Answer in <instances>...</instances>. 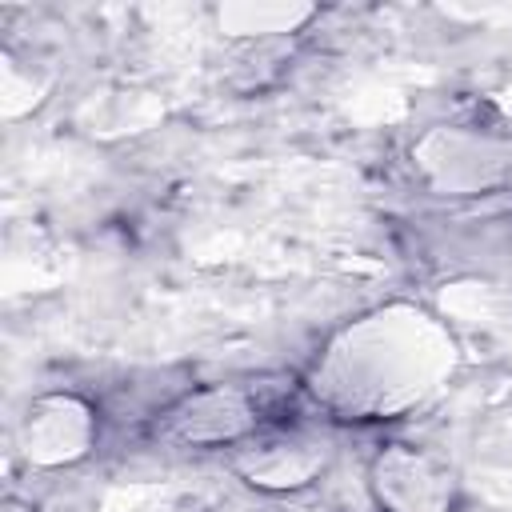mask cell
Wrapping results in <instances>:
<instances>
[{
  "label": "cell",
  "instance_id": "6da1fadb",
  "mask_svg": "<svg viewBox=\"0 0 512 512\" xmlns=\"http://www.w3.org/2000/svg\"><path fill=\"white\" fill-rule=\"evenodd\" d=\"M252 420H256V408L244 404V396L236 392H204L188 400L180 412H172L180 440H232L244 428H252Z\"/></svg>",
  "mask_w": 512,
  "mask_h": 512
}]
</instances>
